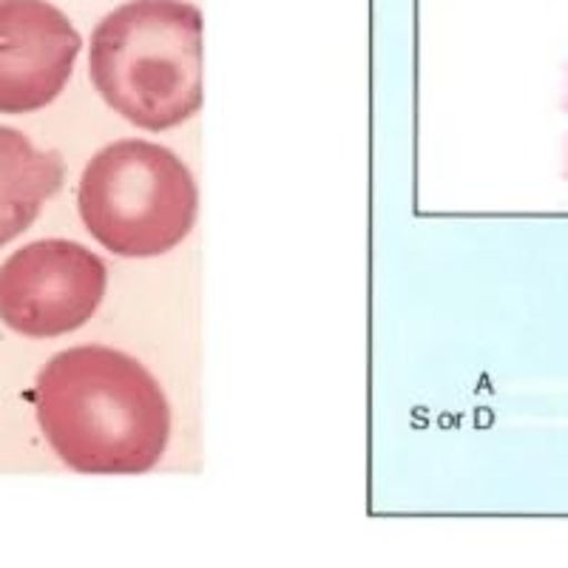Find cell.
Returning <instances> with one entry per match:
<instances>
[{"label":"cell","instance_id":"cell-7","mask_svg":"<svg viewBox=\"0 0 568 568\" xmlns=\"http://www.w3.org/2000/svg\"><path fill=\"white\" fill-rule=\"evenodd\" d=\"M566 174H568V154H566Z\"/></svg>","mask_w":568,"mask_h":568},{"label":"cell","instance_id":"cell-1","mask_svg":"<svg viewBox=\"0 0 568 568\" xmlns=\"http://www.w3.org/2000/svg\"><path fill=\"white\" fill-rule=\"evenodd\" d=\"M34 409L58 458L85 475H140L169 446L171 409L154 375L100 344L54 355L34 384Z\"/></svg>","mask_w":568,"mask_h":568},{"label":"cell","instance_id":"cell-4","mask_svg":"<svg viewBox=\"0 0 568 568\" xmlns=\"http://www.w3.org/2000/svg\"><path fill=\"white\" fill-rule=\"evenodd\" d=\"M105 284L103 258L89 247L32 242L0 265V322L20 336H63L94 316Z\"/></svg>","mask_w":568,"mask_h":568},{"label":"cell","instance_id":"cell-5","mask_svg":"<svg viewBox=\"0 0 568 568\" xmlns=\"http://www.w3.org/2000/svg\"><path fill=\"white\" fill-rule=\"evenodd\" d=\"M78 29L45 0H0V114H29L60 98L80 54Z\"/></svg>","mask_w":568,"mask_h":568},{"label":"cell","instance_id":"cell-2","mask_svg":"<svg viewBox=\"0 0 568 568\" xmlns=\"http://www.w3.org/2000/svg\"><path fill=\"white\" fill-rule=\"evenodd\" d=\"M89 71L129 123H185L202 109V12L185 0H129L91 34Z\"/></svg>","mask_w":568,"mask_h":568},{"label":"cell","instance_id":"cell-6","mask_svg":"<svg viewBox=\"0 0 568 568\" xmlns=\"http://www.w3.org/2000/svg\"><path fill=\"white\" fill-rule=\"evenodd\" d=\"M63 180L58 151L38 149L27 134L0 125V247L32 227Z\"/></svg>","mask_w":568,"mask_h":568},{"label":"cell","instance_id":"cell-3","mask_svg":"<svg viewBox=\"0 0 568 568\" xmlns=\"http://www.w3.org/2000/svg\"><path fill=\"white\" fill-rule=\"evenodd\" d=\"M85 231L116 256L169 253L196 222L200 194L191 171L169 149L123 140L85 165L78 194Z\"/></svg>","mask_w":568,"mask_h":568}]
</instances>
